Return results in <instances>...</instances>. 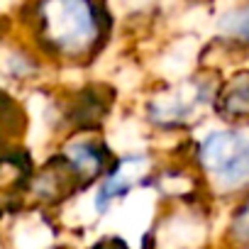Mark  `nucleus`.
<instances>
[{
    "label": "nucleus",
    "mask_w": 249,
    "mask_h": 249,
    "mask_svg": "<svg viewBox=\"0 0 249 249\" xmlns=\"http://www.w3.org/2000/svg\"><path fill=\"white\" fill-rule=\"evenodd\" d=\"M110 20L98 0H37L35 37L39 49L71 66L90 64L107 42Z\"/></svg>",
    "instance_id": "nucleus-1"
},
{
    "label": "nucleus",
    "mask_w": 249,
    "mask_h": 249,
    "mask_svg": "<svg viewBox=\"0 0 249 249\" xmlns=\"http://www.w3.org/2000/svg\"><path fill=\"white\" fill-rule=\"evenodd\" d=\"M188 166L203 191L217 200H237L249 193V127L217 122L191 142Z\"/></svg>",
    "instance_id": "nucleus-2"
},
{
    "label": "nucleus",
    "mask_w": 249,
    "mask_h": 249,
    "mask_svg": "<svg viewBox=\"0 0 249 249\" xmlns=\"http://www.w3.org/2000/svg\"><path fill=\"white\" fill-rule=\"evenodd\" d=\"M220 73L215 69L191 73L154 88L142 105V120L157 135H188L213 115Z\"/></svg>",
    "instance_id": "nucleus-3"
},
{
    "label": "nucleus",
    "mask_w": 249,
    "mask_h": 249,
    "mask_svg": "<svg viewBox=\"0 0 249 249\" xmlns=\"http://www.w3.org/2000/svg\"><path fill=\"white\" fill-rule=\"evenodd\" d=\"M157 164L154 157L147 152H130L117 154L110 171L93 186L90 208L95 217H105L112 208L122 205L137 188H147L157 183Z\"/></svg>",
    "instance_id": "nucleus-4"
},
{
    "label": "nucleus",
    "mask_w": 249,
    "mask_h": 249,
    "mask_svg": "<svg viewBox=\"0 0 249 249\" xmlns=\"http://www.w3.org/2000/svg\"><path fill=\"white\" fill-rule=\"evenodd\" d=\"M56 154L64 159L81 191L93 188L117 159V152H112L100 132H71Z\"/></svg>",
    "instance_id": "nucleus-5"
},
{
    "label": "nucleus",
    "mask_w": 249,
    "mask_h": 249,
    "mask_svg": "<svg viewBox=\"0 0 249 249\" xmlns=\"http://www.w3.org/2000/svg\"><path fill=\"white\" fill-rule=\"evenodd\" d=\"M213 117L232 127H249V66H237L220 73Z\"/></svg>",
    "instance_id": "nucleus-6"
},
{
    "label": "nucleus",
    "mask_w": 249,
    "mask_h": 249,
    "mask_svg": "<svg viewBox=\"0 0 249 249\" xmlns=\"http://www.w3.org/2000/svg\"><path fill=\"white\" fill-rule=\"evenodd\" d=\"M27 193L37 205L54 208V205H61L64 200L73 198L76 193H81V188H78L76 178L71 176L69 166L64 164V159L59 154H54L52 159H47L44 166H39L32 174Z\"/></svg>",
    "instance_id": "nucleus-7"
},
{
    "label": "nucleus",
    "mask_w": 249,
    "mask_h": 249,
    "mask_svg": "<svg viewBox=\"0 0 249 249\" xmlns=\"http://www.w3.org/2000/svg\"><path fill=\"white\" fill-rule=\"evenodd\" d=\"M222 249H249V193L232 200L220 232Z\"/></svg>",
    "instance_id": "nucleus-8"
},
{
    "label": "nucleus",
    "mask_w": 249,
    "mask_h": 249,
    "mask_svg": "<svg viewBox=\"0 0 249 249\" xmlns=\"http://www.w3.org/2000/svg\"><path fill=\"white\" fill-rule=\"evenodd\" d=\"M222 32H225V39L232 47L249 49V5L230 13L222 20Z\"/></svg>",
    "instance_id": "nucleus-9"
},
{
    "label": "nucleus",
    "mask_w": 249,
    "mask_h": 249,
    "mask_svg": "<svg viewBox=\"0 0 249 249\" xmlns=\"http://www.w3.org/2000/svg\"><path fill=\"white\" fill-rule=\"evenodd\" d=\"M86 249H135L127 239H124L122 234H115V232H110V234H100L90 247H86Z\"/></svg>",
    "instance_id": "nucleus-10"
}]
</instances>
